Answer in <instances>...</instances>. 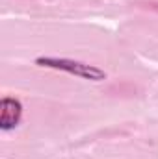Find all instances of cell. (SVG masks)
<instances>
[{
  "instance_id": "3957f363",
  "label": "cell",
  "mask_w": 158,
  "mask_h": 159,
  "mask_svg": "<svg viewBox=\"0 0 158 159\" xmlns=\"http://www.w3.org/2000/svg\"><path fill=\"white\" fill-rule=\"evenodd\" d=\"M141 6H145L147 9H153V11H158V2H140Z\"/></svg>"
},
{
  "instance_id": "6da1fadb",
  "label": "cell",
  "mask_w": 158,
  "mask_h": 159,
  "mask_svg": "<svg viewBox=\"0 0 158 159\" xmlns=\"http://www.w3.org/2000/svg\"><path fill=\"white\" fill-rule=\"evenodd\" d=\"M37 67H47V69H54V70H63L67 74L78 76L82 80H89V81H102L106 80V72L95 65H87L77 59H67V57H37L36 59Z\"/></svg>"
},
{
  "instance_id": "7a4b0ae2",
  "label": "cell",
  "mask_w": 158,
  "mask_h": 159,
  "mask_svg": "<svg viewBox=\"0 0 158 159\" xmlns=\"http://www.w3.org/2000/svg\"><path fill=\"white\" fill-rule=\"evenodd\" d=\"M22 117V104L13 96H4L0 102V129L11 131L19 126Z\"/></svg>"
}]
</instances>
